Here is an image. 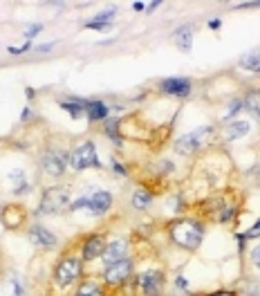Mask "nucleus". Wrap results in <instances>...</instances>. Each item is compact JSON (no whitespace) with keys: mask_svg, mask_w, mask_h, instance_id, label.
Here are the masks:
<instances>
[{"mask_svg":"<svg viewBox=\"0 0 260 296\" xmlns=\"http://www.w3.org/2000/svg\"><path fill=\"white\" fill-rule=\"evenodd\" d=\"M202 238H204V227L195 220H175L171 225V240L177 247L193 252L200 247Z\"/></svg>","mask_w":260,"mask_h":296,"instance_id":"nucleus-1","label":"nucleus"},{"mask_svg":"<svg viewBox=\"0 0 260 296\" xmlns=\"http://www.w3.org/2000/svg\"><path fill=\"white\" fill-rule=\"evenodd\" d=\"M67 207H70V186H49L43 193L36 213L38 215H56Z\"/></svg>","mask_w":260,"mask_h":296,"instance_id":"nucleus-2","label":"nucleus"},{"mask_svg":"<svg viewBox=\"0 0 260 296\" xmlns=\"http://www.w3.org/2000/svg\"><path fill=\"white\" fill-rule=\"evenodd\" d=\"M81 269H83V258H79V256H65V258H61L54 267V276H52L54 285L61 289L74 285L79 278H81Z\"/></svg>","mask_w":260,"mask_h":296,"instance_id":"nucleus-3","label":"nucleus"},{"mask_svg":"<svg viewBox=\"0 0 260 296\" xmlns=\"http://www.w3.org/2000/svg\"><path fill=\"white\" fill-rule=\"evenodd\" d=\"M112 207V193L108 191H92L88 195L79 198L76 202L70 204L72 211H79V209H88L90 215H103L108 213Z\"/></svg>","mask_w":260,"mask_h":296,"instance_id":"nucleus-4","label":"nucleus"},{"mask_svg":"<svg viewBox=\"0 0 260 296\" xmlns=\"http://www.w3.org/2000/svg\"><path fill=\"white\" fill-rule=\"evenodd\" d=\"M70 166L74 170H83V168H90V166H101L94 141H83V144H79L74 151L70 153Z\"/></svg>","mask_w":260,"mask_h":296,"instance_id":"nucleus-5","label":"nucleus"},{"mask_svg":"<svg viewBox=\"0 0 260 296\" xmlns=\"http://www.w3.org/2000/svg\"><path fill=\"white\" fill-rule=\"evenodd\" d=\"M211 133V126H204V128H197L189 135H182L177 141H175V153L177 155H193L197 148L202 146V141L206 139V135Z\"/></svg>","mask_w":260,"mask_h":296,"instance_id":"nucleus-6","label":"nucleus"},{"mask_svg":"<svg viewBox=\"0 0 260 296\" xmlns=\"http://www.w3.org/2000/svg\"><path fill=\"white\" fill-rule=\"evenodd\" d=\"M43 170L49 175V178H61L65 173L67 164H70V155L65 151H47L41 159Z\"/></svg>","mask_w":260,"mask_h":296,"instance_id":"nucleus-7","label":"nucleus"},{"mask_svg":"<svg viewBox=\"0 0 260 296\" xmlns=\"http://www.w3.org/2000/svg\"><path fill=\"white\" fill-rule=\"evenodd\" d=\"M133 269H135V263L130 258H123L115 265H108L103 269V281L108 285H123L130 276H133Z\"/></svg>","mask_w":260,"mask_h":296,"instance_id":"nucleus-8","label":"nucleus"},{"mask_svg":"<svg viewBox=\"0 0 260 296\" xmlns=\"http://www.w3.org/2000/svg\"><path fill=\"white\" fill-rule=\"evenodd\" d=\"M27 238L34 247H41V249H54L56 247V236L49 229H45L43 225H32L30 231H27Z\"/></svg>","mask_w":260,"mask_h":296,"instance_id":"nucleus-9","label":"nucleus"},{"mask_svg":"<svg viewBox=\"0 0 260 296\" xmlns=\"http://www.w3.org/2000/svg\"><path fill=\"white\" fill-rule=\"evenodd\" d=\"M101 258H103L106 267L119 263V260H123V258H128V242L121 240V238H117V240H110L108 244H106V249H103V254H101Z\"/></svg>","mask_w":260,"mask_h":296,"instance_id":"nucleus-10","label":"nucleus"},{"mask_svg":"<svg viewBox=\"0 0 260 296\" xmlns=\"http://www.w3.org/2000/svg\"><path fill=\"white\" fill-rule=\"evenodd\" d=\"M0 296H25V281L18 274L0 276Z\"/></svg>","mask_w":260,"mask_h":296,"instance_id":"nucleus-11","label":"nucleus"},{"mask_svg":"<svg viewBox=\"0 0 260 296\" xmlns=\"http://www.w3.org/2000/svg\"><path fill=\"white\" fill-rule=\"evenodd\" d=\"M162 272L157 269H150V272H144V274L139 276V285L144 289L146 296H160V289H162Z\"/></svg>","mask_w":260,"mask_h":296,"instance_id":"nucleus-12","label":"nucleus"},{"mask_svg":"<svg viewBox=\"0 0 260 296\" xmlns=\"http://www.w3.org/2000/svg\"><path fill=\"white\" fill-rule=\"evenodd\" d=\"M106 238L103 236H88V240L83 242V263H88V260H94L97 256L103 254V249H106Z\"/></svg>","mask_w":260,"mask_h":296,"instance_id":"nucleus-13","label":"nucleus"},{"mask_svg":"<svg viewBox=\"0 0 260 296\" xmlns=\"http://www.w3.org/2000/svg\"><path fill=\"white\" fill-rule=\"evenodd\" d=\"M162 90L166 94L189 96V92H191V81H189V79H166V81H162Z\"/></svg>","mask_w":260,"mask_h":296,"instance_id":"nucleus-14","label":"nucleus"},{"mask_svg":"<svg viewBox=\"0 0 260 296\" xmlns=\"http://www.w3.org/2000/svg\"><path fill=\"white\" fill-rule=\"evenodd\" d=\"M249 130H251L249 121H231L227 130H224V135H227L229 141H236V139H242L245 135H249Z\"/></svg>","mask_w":260,"mask_h":296,"instance_id":"nucleus-15","label":"nucleus"},{"mask_svg":"<svg viewBox=\"0 0 260 296\" xmlns=\"http://www.w3.org/2000/svg\"><path fill=\"white\" fill-rule=\"evenodd\" d=\"M86 112L92 121H101V119L108 117V106L99 99H92V101H86Z\"/></svg>","mask_w":260,"mask_h":296,"instance_id":"nucleus-16","label":"nucleus"},{"mask_svg":"<svg viewBox=\"0 0 260 296\" xmlns=\"http://www.w3.org/2000/svg\"><path fill=\"white\" fill-rule=\"evenodd\" d=\"M3 220L7 227H18L22 222V209H18L16 204H9V207H5L3 211Z\"/></svg>","mask_w":260,"mask_h":296,"instance_id":"nucleus-17","label":"nucleus"},{"mask_svg":"<svg viewBox=\"0 0 260 296\" xmlns=\"http://www.w3.org/2000/svg\"><path fill=\"white\" fill-rule=\"evenodd\" d=\"M240 67H242V70L258 72L260 70V47L258 50H251V52H247L245 56H242V59H240Z\"/></svg>","mask_w":260,"mask_h":296,"instance_id":"nucleus-18","label":"nucleus"},{"mask_svg":"<svg viewBox=\"0 0 260 296\" xmlns=\"http://www.w3.org/2000/svg\"><path fill=\"white\" fill-rule=\"evenodd\" d=\"M175 41H177L179 50L191 52V45H193V30L191 27H182V30L175 32Z\"/></svg>","mask_w":260,"mask_h":296,"instance_id":"nucleus-19","label":"nucleus"},{"mask_svg":"<svg viewBox=\"0 0 260 296\" xmlns=\"http://www.w3.org/2000/svg\"><path fill=\"white\" fill-rule=\"evenodd\" d=\"M7 178L14 182V193L16 195H20V193H25L27 191V180H25V170H20V168H14L11 173L7 175Z\"/></svg>","mask_w":260,"mask_h":296,"instance_id":"nucleus-20","label":"nucleus"},{"mask_svg":"<svg viewBox=\"0 0 260 296\" xmlns=\"http://www.w3.org/2000/svg\"><path fill=\"white\" fill-rule=\"evenodd\" d=\"M61 108L67 110L74 119L83 117V112H86V101L83 99H74V101H61Z\"/></svg>","mask_w":260,"mask_h":296,"instance_id":"nucleus-21","label":"nucleus"},{"mask_svg":"<svg viewBox=\"0 0 260 296\" xmlns=\"http://www.w3.org/2000/svg\"><path fill=\"white\" fill-rule=\"evenodd\" d=\"M150 202H152V195L148 191H135V195H133V207L137 209V211H146V209L150 207Z\"/></svg>","mask_w":260,"mask_h":296,"instance_id":"nucleus-22","label":"nucleus"},{"mask_svg":"<svg viewBox=\"0 0 260 296\" xmlns=\"http://www.w3.org/2000/svg\"><path fill=\"white\" fill-rule=\"evenodd\" d=\"M74 296H103V294H101V287L94 281H86V283L79 285Z\"/></svg>","mask_w":260,"mask_h":296,"instance_id":"nucleus-23","label":"nucleus"},{"mask_svg":"<svg viewBox=\"0 0 260 296\" xmlns=\"http://www.w3.org/2000/svg\"><path fill=\"white\" fill-rule=\"evenodd\" d=\"M242 294L245 296H260V281H247L242 285Z\"/></svg>","mask_w":260,"mask_h":296,"instance_id":"nucleus-24","label":"nucleus"},{"mask_svg":"<svg viewBox=\"0 0 260 296\" xmlns=\"http://www.w3.org/2000/svg\"><path fill=\"white\" fill-rule=\"evenodd\" d=\"M117 124H119V119H112V121L106 124V133H108L110 139H115L117 144H121V137H119V130H117Z\"/></svg>","mask_w":260,"mask_h":296,"instance_id":"nucleus-25","label":"nucleus"},{"mask_svg":"<svg viewBox=\"0 0 260 296\" xmlns=\"http://www.w3.org/2000/svg\"><path fill=\"white\" fill-rule=\"evenodd\" d=\"M117 16V9L112 7V9H106V11H99L97 16H94V22H110L112 18Z\"/></svg>","mask_w":260,"mask_h":296,"instance_id":"nucleus-26","label":"nucleus"},{"mask_svg":"<svg viewBox=\"0 0 260 296\" xmlns=\"http://www.w3.org/2000/svg\"><path fill=\"white\" fill-rule=\"evenodd\" d=\"M110 22H94V20H90L88 25H86V30H97V32H106V30H110Z\"/></svg>","mask_w":260,"mask_h":296,"instance_id":"nucleus-27","label":"nucleus"},{"mask_svg":"<svg viewBox=\"0 0 260 296\" xmlns=\"http://www.w3.org/2000/svg\"><path fill=\"white\" fill-rule=\"evenodd\" d=\"M258 236H260V220H258V222H256V225H253V227H251V229H249V231H247V233H245V236H240V238H258Z\"/></svg>","mask_w":260,"mask_h":296,"instance_id":"nucleus-28","label":"nucleus"},{"mask_svg":"<svg viewBox=\"0 0 260 296\" xmlns=\"http://www.w3.org/2000/svg\"><path fill=\"white\" fill-rule=\"evenodd\" d=\"M27 50H32V43H25V45H20V47H7V52L9 54H22V52H27Z\"/></svg>","mask_w":260,"mask_h":296,"instance_id":"nucleus-29","label":"nucleus"},{"mask_svg":"<svg viewBox=\"0 0 260 296\" xmlns=\"http://www.w3.org/2000/svg\"><path fill=\"white\" fill-rule=\"evenodd\" d=\"M249 256H251V263H253V265H256L258 269H260V244H258V247H253V249H251V254H249Z\"/></svg>","mask_w":260,"mask_h":296,"instance_id":"nucleus-30","label":"nucleus"},{"mask_svg":"<svg viewBox=\"0 0 260 296\" xmlns=\"http://www.w3.org/2000/svg\"><path fill=\"white\" fill-rule=\"evenodd\" d=\"M38 32H43V25H30V27H27V32H25V36L32 38V36H36Z\"/></svg>","mask_w":260,"mask_h":296,"instance_id":"nucleus-31","label":"nucleus"},{"mask_svg":"<svg viewBox=\"0 0 260 296\" xmlns=\"http://www.w3.org/2000/svg\"><path fill=\"white\" fill-rule=\"evenodd\" d=\"M110 164H112V168H115V170H117V173H119V175H128V170L123 168L121 164L117 162V159H112V157H110Z\"/></svg>","mask_w":260,"mask_h":296,"instance_id":"nucleus-32","label":"nucleus"},{"mask_svg":"<svg viewBox=\"0 0 260 296\" xmlns=\"http://www.w3.org/2000/svg\"><path fill=\"white\" fill-rule=\"evenodd\" d=\"M54 45H56V43H43V45H36L34 50H36V52H49V50H52Z\"/></svg>","mask_w":260,"mask_h":296,"instance_id":"nucleus-33","label":"nucleus"},{"mask_svg":"<svg viewBox=\"0 0 260 296\" xmlns=\"http://www.w3.org/2000/svg\"><path fill=\"white\" fill-rule=\"evenodd\" d=\"M220 25H222V22H220L218 18H213L211 22H209V27H211V30H220Z\"/></svg>","mask_w":260,"mask_h":296,"instance_id":"nucleus-34","label":"nucleus"},{"mask_svg":"<svg viewBox=\"0 0 260 296\" xmlns=\"http://www.w3.org/2000/svg\"><path fill=\"white\" fill-rule=\"evenodd\" d=\"M133 9H135V11H144V3H135Z\"/></svg>","mask_w":260,"mask_h":296,"instance_id":"nucleus-35","label":"nucleus"},{"mask_svg":"<svg viewBox=\"0 0 260 296\" xmlns=\"http://www.w3.org/2000/svg\"><path fill=\"white\" fill-rule=\"evenodd\" d=\"M211 296H236L233 292H216V294H211Z\"/></svg>","mask_w":260,"mask_h":296,"instance_id":"nucleus-36","label":"nucleus"},{"mask_svg":"<svg viewBox=\"0 0 260 296\" xmlns=\"http://www.w3.org/2000/svg\"><path fill=\"white\" fill-rule=\"evenodd\" d=\"M155 7H160V3H157V0H155V3H150V5H148V11H155Z\"/></svg>","mask_w":260,"mask_h":296,"instance_id":"nucleus-37","label":"nucleus"}]
</instances>
